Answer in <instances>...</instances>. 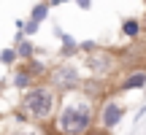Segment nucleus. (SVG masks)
Returning a JSON list of instances; mask_svg holds the SVG:
<instances>
[{"label":"nucleus","mask_w":146,"mask_h":135,"mask_svg":"<svg viewBox=\"0 0 146 135\" xmlns=\"http://www.w3.org/2000/svg\"><path fill=\"white\" fill-rule=\"evenodd\" d=\"M95 124V108H92V100L89 97H68L62 105H60V114H57V127L60 135H87L92 132Z\"/></svg>","instance_id":"1"},{"label":"nucleus","mask_w":146,"mask_h":135,"mask_svg":"<svg viewBox=\"0 0 146 135\" xmlns=\"http://www.w3.org/2000/svg\"><path fill=\"white\" fill-rule=\"evenodd\" d=\"M57 105H60V92L57 89L43 87V84H33V87L25 89L22 111H25L30 119H49Z\"/></svg>","instance_id":"2"},{"label":"nucleus","mask_w":146,"mask_h":135,"mask_svg":"<svg viewBox=\"0 0 146 135\" xmlns=\"http://www.w3.org/2000/svg\"><path fill=\"white\" fill-rule=\"evenodd\" d=\"M49 81H52V89H57V92H76L81 87V73H78L76 65L65 62L49 73Z\"/></svg>","instance_id":"3"},{"label":"nucleus","mask_w":146,"mask_h":135,"mask_svg":"<svg viewBox=\"0 0 146 135\" xmlns=\"http://www.w3.org/2000/svg\"><path fill=\"white\" fill-rule=\"evenodd\" d=\"M122 116H125V108H122L116 100H106V103L100 105V111H98V122H100V127H103L106 132L116 130L119 122H122Z\"/></svg>","instance_id":"4"},{"label":"nucleus","mask_w":146,"mask_h":135,"mask_svg":"<svg viewBox=\"0 0 146 135\" xmlns=\"http://www.w3.org/2000/svg\"><path fill=\"white\" fill-rule=\"evenodd\" d=\"M87 62L92 65V70L98 73V76H106V73H108L111 68L116 65V60L111 57V54H100V52H98V54H95V57H89Z\"/></svg>","instance_id":"5"},{"label":"nucleus","mask_w":146,"mask_h":135,"mask_svg":"<svg viewBox=\"0 0 146 135\" xmlns=\"http://www.w3.org/2000/svg\"><path fill=\"white\" fill-rule=\"evenodd\" d=\"M146 87V70H135L119 84V92H130V89H143Z\"/></svg>","instance_id":"6"},{"label":"nucleus","mask_w":146,"mask_h":135,"mask_svg":"<svg viewBox=\"0 0 146 135\" xmlns=\"http://www.w3.org/2000/svg\"><path fill=\"white\" fill-rule=\"evenodd\" d=\"M14 52H16V57H22V60H30L33 54H35V49H33V41L25 35V38H19V41H16V49H14Z\"/></svg>","instance_id":"7"},{"label":"nucleus","mask_w":146,"mask_h":135,"mask_svg":"<svg viewBox=\"0 0 146 135\" xmlns=\"http://www.w3.org/2000/svg\"><path fill=\"white\" fill-rule=\"evenodd\" d=\"M11 81H14L16 89H27V87H33V81H35V78H33L27 70H19V73H14V78H11Z\"/></svg>","instance_id":"8"},{"label":"nucleus","mask_w":146,"mask_h":135,"mask_svg":"<svg viewBox=\"0 0 146 135\" xmlns=\"http://www.w3.org/2000/svg\"><path fill=\"white\" fill-rule=\"evenodd\" d=\"M122 32H125L127 38H138L141 35V22L138 19H127L125 24H122Z\"/></svg>","instance_id":"9"},{"label":"nucleus","mask_w":146,"mask_h":135,"mask_svg":"<svg viewBox=\"0 0 146 135\" xmlns=\"http://www.w3.org/2000/svg\"><path fill=\"white\" fill-rule=\"evenodd\" d=\"M25 70L27 73H30V76L33 78H38V76H43V73H46V65H43V62H38V60H27V65H25Z\"/></svg>","instance_id":"10"},{"label":"nucleus","mask_w":146,"mask_h":135,"mask_svg":"<svg viewBox=\"0 0 146 135\" xmlns=\"http://www.w3.org/2000/svg\"><path fill=\"white\" fill-rule=\"evenodd\" d=\"M49 8H52V5H49V3H38L35 8H33L30 19H33V22H43V19H46V16H49Z\"/></svg>","instance_id":"11"},{"label":"nucleus","mask_w":146,"mask_h":135,"mask_svg":"<svg viewBox=\"0 0 146 135\" xmlns=\"http://www.w3.org/2000/svg\"><path fill=\"white\" fill-rule=\"evenodd\" d=\"M16 60H19V57H16L14 49H3V52H0V62H3V65H14Z\"/></svg>","instance_id":"12"},{"label":"nucleus","mask_w":146,"mask_h":135,"mask_svg":"<svg viewBox=\"0 0 146 135\" xmlns=\"http://www.w3.org/2000/svg\"><path fill=\"white\" fill-rule=\"evenodd\" d=\"M78 52H98V43L95 41H84V43H78Z\"/></svg>","instance_id":"13"},{"label":"nucleus","mask_w":146,"mask_h":135,"mask_svg":"<svg viewBox=\"0 0 146 135\" xmlns=\"http://www.w3.org/2000/svg\"><path fill=\"white\" fill-rule=\"evenodd\" d=\"M143 114H146V105H141V108L135 111V119H133V122H141V116H143Z\"/></svg>","instance_id":"14"},{"label":"nucleus","mask_w":146,"mask_h":135,"mask_svg":"<svg viewBox=\"0 0 146 135\" xmlns=\"http://www.w3.org/2000/svg\"><path fill=\"white\" fill-rule=\"evenodd\" d=\"M76 3H78V8H84V11H87L89 5H92V0H76Z\"/></svg>","instance_id":"15"},{"label":"nucleus","mask_w":146,"mask_h":135,"mask_svg":"<svg viewBox=\"0 0 146 135\" xmlns=\"http://www.w3.org/2000/svg\"><path fill=\"white\" fill-rule=\"evenodd\" d=\"M11 135H38V132H33V130H25V132H11Z\"/></svg>","instance_id":"16"},{"label":"nucleus","mask_w":146,"mask_h":135,"mask_svg":"<svg viewBox=\"0 0 146 135\" xmlns=\"http://www.w3.org/2000/svg\"><path fill=\"white\" fill-rule=\"evenodd\" d=\"M60 3H65V0H52V3H49V5H60Z\"/></svg>","instance_id":"17"},{"label":"nucleus","mask_w":146,"mask_h":135,"mask_svg":"<svg viewBox=\"0 0 146 135\" xmlns=\"http://www.w3.org/2000/svg\"><path fill=\"white\" fill-rule=\"evenodd\" d=\"M143 24H146V19H143Z\"/></svg>","instance_id":"18"}]
</instances>
